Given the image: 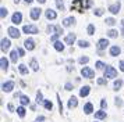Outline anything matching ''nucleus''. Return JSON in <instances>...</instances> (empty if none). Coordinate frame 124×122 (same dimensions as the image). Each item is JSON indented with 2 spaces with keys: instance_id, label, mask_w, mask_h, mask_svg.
Here are the masks:
<instances>
[{
  "instance_id": "nucleus-1",
  "label": "nucleus",
  "mask_w": 124,
  "mask_h": 122,
  "mask_svg": "<svg viewBox=\"0 0 124 122\" xmlns=\"http://www.w3.org/2000/svg\"><path fill=\"white\" fill-rule=\"evenodd\" d=\"M81 75L84 78H88V79H91V78L95 76V71L93 69H91L89 67H84L82 69H81Z\"/></svg>"
},
{
  "instance_id": "nucleus-2",
  "label": "nucleus",
  "mask_w": 124,
  "mask_h": 122,
  "mask_svg": "<svg viewBox=\"0 0 124 122\" xmlns=\"http://www.w3.org/2000/svg\"><path fill=\"white\" fill-rule=\"evenodd\" d=\"M23 32L24 33H32V35H36V33L39 32V29L36 25H25L23 28Z\"/></svg>"
},
{
  "instance_id": "nucleus-3",
  "label": "nucleus",
  "mask_w": 124,
  "mask_h": 122,
  "mask_svg": "<svg viewBox=\"0 0 124 122\" xmlns=\"http://www.w3.org/2000/svg\"><path fill=\"white\" fill-rule=\"evenodd\" d=\"M116 76H117V71L113 67L107 65L106 69H105V78H116Z\"/></svg>"
},
{
  "instance_id": "nucleus-4",
  "label": "nucleus",
  "mask_w": 124,
  "mask_h": 122,
  "mask_svg": "<svg viewBox=\"0 0 124 122\" xmlns=\"http://www.w3.org/2000/svg\"><path fill=\"white\" fill-rule=\"evenodd\" d=\"M81 3H82V0H74L73 4H71V10H77V11H79V13H84L85 7H82Z\"/></svg>"
},
{
  "instance_id": "nucleus-5",
  "label": "nucleus",
  "mask_w": 124,
  "mask_h": 122,
  "mask_svg": "<svg viewBox=\"0 0 124 122\" xmlns=\"http://www.w3.org/2000/svg\"><path fill=\"white\" fill-rule=\"evenodd\" d=\"M7 32H8V35H10V38H14V39H18V38H20V35H21L17 28H13V27L8 28V29H7Z\"/></svg>"
},
{
  "instance_id": "nucleus-6",
  "label": "nucleus",
  "mask_w": 124,
  "mask_h": 122,
  "mask_svg": "<svg viewBox=\"0 0 124 122\" xmlns=\"http://www.w3.org/2000/svg\"><path fill=\"white\" fill-rule=\"evenodd\" d=\"M21 21H23V14L21 13H14L11 17V22L13 24H16V25H18V24H21Z\"/></svg>"
},
{
  "instance_id": "nucleus-7",
  "label": "nucleus",
  "mask_w": 124,
  "mask_h": 122,
  "mask_svg": "<svg viewBox=\"0 0 124 122\" xmlns=\"http://www.w3.org/2000/svg\"><path fill=\"white\" fill-rule=\"evenodd\" d=\"M13 88H14V82L13 81H8V82H4L3 85H1V89H3V92H6V93H8V92H11Z\"/></svg>"
},
{
  "instance_id": "nucleus-8",
  "label": "nucleus",
  "mask_w": 124,
  "mask_h": 122,
  "mask_svg": "<svg viewBox=\"0 0 124 122\" xmlns=\"http://www.w3.org/2000/svg\"><path fill=\"white\" fill-rule=\"evenodd\" d=\"M10 46H11V43H10V39H1V51L3 53H6L7 50L10 49Z\"/></svg>"
},
{
  "instance_id": "nucleus-9",
  "label": "nucleus",
  "mask_w": 124,
  "mask_h": 122,
  "mask_svg": "<svg viewBox=\"0 0 124 122\" xmlns=\"http://www.w3.org/2000/svg\"><path fill=\"white\" fill-rule=\"evenodd\" d=\"M40 13H42V10H40V8H32V10H31V13H29V15H31V18H32V20H39Z\"/></svg>"
},
{
  "instance_id": "nucleus-10",
  "label": "nucleus",
  "mask_w": 124,
  "mask_h": 122,
  "mask_svg": "<svg viewBox=\"0 0 124 122\" xmlns=\"http://www.w3.org/2000/svg\"><path fill=\"white\" fill-rule=\"evenodd\" d=\"M107 46H109V40H107V39H101V40L98 42V49H99V51L105 50Z\"/></svg>"
},
{
  "instance_id": "nucleus-11",
  "label": "nucleus",
  "mask_w": 124,
  "mask_h": 122,
  "mask_svg": "<svg viewBox=\"0 0 124 122\" xmlns=\"http://www.w3.org/2000/svg\"><path fill=\"white\" fill-rule=\"evenodd\" d=\"M24 46H25V49L27 50H34L35 49V42L31 38H28L25 42H24Z\"/></svg>"
},
{
  "instance_id": "nucleus-12",
  "label": "nucleus",
  "mask_w": 124,
  "mask_h": 122,
  "mask_svg": "<svg viewBox=\"0 0 124 122\" xmlns=\"http://www.w3.org/2000/svg\"><path fill=\"white\" fill-rule=\"evenodd\" d=\"M45 15H46V18H47V20H56V18H57L56 11L50 10V8H47V10L45 11Z\"/></svg>"
},
{
  "instance_id": "nucleus-13",
  "label": "nucleus",
  "mask_w": 124,
  "mask_h": 122,
  "mask_svg": "<svg viewBox=\"0 0 124 122\" xmlns=\"http://www.w3.org/2000/svg\"><path fill=\"white\" fill-rule=\"evenodd\" d=\"M74 42H75V33H68L64 38V43L66 44H73Z\"/></svg>"
},
{
  "instance_id": "nucleus-14",
  "label": "nucleus",
  "mask_w": 124,
  "mask_h": 122,
  "mask_svg": "<svg viewBox=\"0 0 124 122\" xmlns=\"http://www.w3.org/2000/svg\"><path fill=\"white\" fill-rule=\"evenodd\" d=\"M109 11H110L112 14H117L118 11H120V3H114V4H110V6H109Z\"/></svg>"
},
{
  "instance_id": "nucleus-15",
  "label": "nucleus",
  "mask_w": 124,
  "mask_h": 122,
  "mask_svg": "<svg viewBox=\"0 0 124 122\" xmlns=\"http://www.w3.org/2000/svg\"><path fill=\"white\" fill-rule=\"evenodd\" d=\"M120 53H121V49H120L118 46H112V47H110V55H112V57H116V55H118Z\"/></svg>"
},
{
  "instance_id": "nucleus-16",
  "label": "nucleus",
  "mask_w": 124,
  "mask_h": 122,
  "mask_svg": "<svg viewBox=\"0 0 124 122\" xmlns=\"http://www.w3.org/2000/svg\"><path fill=\"white\" fill-rule=\"evenodd\" d=\"M89 92H91L89 86H84V88H81V90H79V96H81V97H86V96L89 94Z\"/></svg>"
},
{
  "instance_id": "nucleus-17",
  "label": "nucleus",
  "mask_w": 124,
  "mask_h": 122,
  "mask_svg": "<svg viewBox=\"0 0 124 122\" xmlns=\"http://www.w3.org/2000/svg\"><path fill=\"white\" fill-rule=\"evenodd\" d=\"M0 65H1V69L3 71H7L8 69V61L6 60V57H1L0 58Z\"/></svg>"
},
{
  "instance_id": "nucleus-18",
  "label": "nucleus",
  "mask_w": 124,
  "mask_h": 122,
  "mask_svg": "<svg viewBox=\"0 0 124 122\" xmlns=\"http://www.w3.org/2000/svg\"><path fill=\"white\" fill-rule=\"evenodd\" d=\"M74 22H75V18H74V17H68V18H66V20L63 21V25H64V27H71Z\"/></svg>"
},
{
  "instance_id": "nucleus-19",
  "label": "nucleus",
  "mask_w": 124,
  "mask_h": 122,
  "mask_svg": "<svg viewBox=\"0 0 124 122\" xmlns=\"http://www.w3.org/2000/svg\"><path fill=\"white\" fill-rule=\"evenodd\" d=\"M92 111H93V107H92V103H86V104L84 105V112L85 114H92Z\"/></svg>"
},
{
  "instance_id": "nucleus-20",
  "label": "nucleus",
  "mask_w": 124,
  "mask_h": 122,
  "mask_svg": "<svg viewBox=\"0 0 124 122\" xmlns=\"http://www.w3.org/2000/svg\"><path fill=\"white\" fill-rule=\"evenodd\" d=\"M20 57V53H18V49L17 50H13L11 54H10V60L13 61V62H17V58Z\"/></svg>"
},
{
  "instance_id": "nucleus-21",
  "label": "nucleus",
  "mask_w": 124,
  "mask_h": 122,
  "mask_svg": "<svg viewBox=\"0 0 124 122\" xmlns=\"http://www.w3.org/2000/svg\"><path fill=\"white\" fill-rule=\"evenodd\" d=\"M77 104H78V100H77V97H71V99L68 100V108H74V107H77Z\"/></svg>"
},
{
  "instance_id": "nucleus-22",
  "label": "nucleus",
  "mask_w": 124,
  "mask_h": 122,
  "mask_svg": "<svg viewBox=\"0 0 124 122\" xmlns=\"http://www.w3.org/2000/svg\"><path fill=\"white\" fill-rule=\"evenodd\" d=\"M95 118H98V119H103V118H106V111H98V112H95Z\"/></svg>"
},
{
  "instance_id": "nucleus-23",
  "label": "nucleus",
  "mask_w": 124,
  "mask_h": 122,
  "mask_svg": "<svg viewBox=\"0 0 124 122\" xmlns=\"http://www.w3.org/2000/svg\"><path fill=\"white\" fill-rule=\"evenodd\" d=\"M54 49H56L57 51H63V50H64V44L57 40V42H54Z\"/></svg>"
},
{
  "instance_id": "nucleus-24",
  "label": "nucleus",
  "mask_w": 124,
  "mask_h": 122,
  "mask_svg": "<svg viewBox=\"0 0 124 122\" xmlns=\"http://www.w3.org/2000/svg\"><path fill=\"white\" fill-rule=\"evenodd\" d=\"M29 65L32 67V69H34V71H38V69H39V64H38V61L35 60V58L31 60V64H29Z\"/></svg>"
},
{
  "instance_id": "nucleus-25",
  "label": "nucleus",
  "mask_w": 124,
  "mask_h": 122,
  "mask_svg": "<svg viewBox=\"0 0 124 122\" xmlns=\"http://www.w3.org/2000/svg\"><path fill=\"white\" fill-rule=\"evenodd\" d=\"M18 69H20V72H21L23 75H27V74H28V68L24 65V64H20V65H18Z\"/></svg>"
},
{
  "instance_id": "nucleus-26",
  "label": "nucleus",
  "mask_w": 124,
  "mask_h": 122,
  "mask_svg": "<svg viewBox=\"0 0 124 122\" xmlns=\"http://www.w3.org/2000/svg\"><path fill=\"white\" fill-rule=\"evenodd\" d=\"M20 101H21V104H23V105H27V104H29V97H27V96H23V94H21Z\"/></svg>"
},
{
  "instance_id": "nucleus-27",
  "label": "nucleus",
  "mask_w": 124,
  "mask_h": 122,
  "mask_svg": "<svg viewBox=\"0 0 124 122\" xmlns=\"http://www.w3.org/2000/svg\"><path fill=\"white\" fill-rule=\"evenodd\" d=\"M43 105H45L46 110H49V111L53 108V104H52V101H49V100H45V101H43Z\"/></svg>"
},
{
  "instance_id": "nucleus-28",
  "label": "nucleus",
  "mask_w": 124,
  "mask_h": 122,
  "mask_svg": "<svg viewBox=\"0 0 124 122\" xmlns=\"http://www.w3.org/2000/svg\"><path fill=\"white\" fill-rule=\"evenodd\" d=\"M17 112H18V115L21 116V118H24V116H25V108H24L23 105L17 108Z\"/></svg>"
},
{
  "instance_id": "nucleus-29",
  "label": "nucleus",
  "mask_w": 124,
  "mask_h": 122,
  "mask_svg": "<svg viewBox=\"0 0 124 122\" xmlns=\"http://www.w3.org/2000/svg\"><path fill=\"white\" fill-rule=\"evenodd\" d=\"M56 6L59 10L64 11V3H63V0H56Z\"/></svg>"
},
{
  "instance_id": "nucleus-30",
  "label": "nucleus",
  "mask_w": 124,
  "mask_h": 122,
  "mask_svg": "<svg viewBox=\"0 0 124 122\" xmlns=\"http://www.w3.org/2000/svg\"><path fill=\"white\" fill-rule=\"evenodd\" d=\"M117 31H116V29H110V31H109V32H107V36H109V38H116V36H117Z\"/></svg>"
},
{
  "instance_id": "nucleus-31",
  "label": "nucleus",
  "mask_w": 124,
  "mask_h": 122,
  "mask_svg": "<svg viewBox=\"0 0 124 122\" xmlns=\"http://www.w3.org/2000/svg\"><path fill=\"white\" fill-rule=\"evenodd\" d=\"M106 25H109V27H113V25H114V24H116V20H114V18H106Z\"/></svg>"
},
{
  "instance_id": "nucleus-32",
  "label": "nucleus",
  "mask_w": 124,
  "mask_h": 122,
  "mask_svg": "<svg viewBox=\"0 0 124 122\" xmlns=\"http://www.w3.org/2000/svg\"><path fill=\"white\" fill-rule=\"evenodd\" d=\"M78 46L79 47H89V43L86 40H78Z\"/></svg>"
},
{
  "instance_id": "nucleus-33",
  "label": "nucleus",
  "mask_w": 124,
  "mask_h": 122,
  "mask_svg": "<svg viewBox=\"0 0 124 122\" xmlns=\"http://www.w3.org/2000/svg\"><path fill=\"white\" fill-rule=\"evenodd\" d=\"M121 85H123V82H121L120 79H117V81H114V83H113V86H114V89H116V90L121 88Z\"/></svg>"
},
{
  "instance_id": "nucleus-34",
  "label": "nucleus",
  "mask_w": 124,
  "mask_h": 122,
  "mask_svg": "<svg viewBox=\"0 0 124 122\" xmlns=\"http://www.w3.org/2000/svg\"><path fill=\"white\" fill-rule=\"evenodd\" d=\"M86 31H88V35H93V33H95V27H93L92 24H89Z\"/></svg>"
},
{
  "instance_id": "nucleus-35",
  "label": "nucleus",
  "mask_w": 124,
  "mask_h": 122,
  "mask_svg": "<svg viewBox=\"0 0 124 122\" xmlns=\"http://www.w3.org/2000/svg\"><path fill=\"white\" fill-rule=\"evenodd\" d=\"M0 17H1V18L7 17V8H4V7H1V8H0Z\"/></svg>"
},
{
  "instance_id": "nucleus-36",
  "label": "nucleus",
  "mask_w": 124,
  "mask_h": 122,
  "mask_svg": "<svg viewBox=\"0 0 124 122\" xmlns=\"http://www.w3.org/2000/svg\"><path fill=\"white\" fill-rule=\"evenodd\" d=\"M88 61H89V58H88V57H79L78 62H79V64H86Z\"/></svg>"
},
{
  "instance_id": "nucleus-37",
  "label": "nucleus",
  "mask_w": 124,
  "mask_h": 122,
  "mask_svg": "<svg viewBox=\"0 0 124 122\" xmlns=\"http://www.w3.org/2000/svg\"><path fill=\"white\" fill-rule=\"evenodd\" d=\"M95 65H96V68H98V69H103V67H106L103 62H102V61H96Z\"/></svg>"
},
{
  "instance_id": "nucleus-38",
  "label": "nucleus",
  "mask_w": 124,
  "mask_h": 122,
  "mask_svg": "<svg viewBox=\"0 0 124 122\" xmlns=\"http://www.w3.org/2000/svg\"><path fill=\"white\" fill-rule=\"evenodd\" d=\"M106 79L107 78H99L96 82H98V85H105V83H106Z\"/></svg>"
},
{
  "instance_id": "nucleus-39",
  "label": "nucleus",
  "mask_w": 124,
  "mask_h": 122,
  "mask_svg": "<svg viewBox=\"0 0 124 122\" xmlns=\"http://www.w3.org/2000/svg\"><path fill=\"white\" fill-rule=\"evenodd\" d=\"M36 101H38V103H40V101H42V93H40V92H38V93H36Z\"/></svg>"
},
{
  "instance_id": "nucleus-40",
  "label": "nucleus",
  "mask_w": 124,
  "mask_h": 122,
  "mask_svg": "<svg viewBox=\"0 0 124 122\" xmlns=\"http://www.w3.org/2000/svg\"><path fill=\"white\" fill-rule=\"evenodd\" d=\"M95 14L98 17H101L102 14H103V10H102V8H98V10H95Z\"/></svg>"
},
{
  "instance_id": "nucleus-41",
  "label": "nucleus",
  "mask_w": 124,
  "mask_h": 122,
  "mask_svg": "<svg viewBox=\"0 0 124 122\" xmlns=\"http://www.w3.org/2000/svg\"><path fill=\"white\" fill-rule=\"evenodd\" d=\"M101 107H102V110H103V108H106V107H107L106 100H102V101H101Z\"/></svg>"
},
{
  "instance_id": "nucleus-42",
  "label": "nucleus",
  "mask_w": 124,
  "mask_h": 122,
  "mask_svg": "<svg viewBox=\"0 0 124 122\" xmlns=\"http://www.w3.org/2000/svg\"><path fill=\"white\" fill-rule=\"evenodd\" d=\"M59 36H60V35H57V33H54V35H53V36L50 38V40H52V42H57V38H59Z\"/></svg>"
},
{
  "instance_id": "nucleus-43",
  "label": "nucleus",
  "mask_w": 124,
  "mask_h": 122,
  "mask_svg": "<svg viewBox=\"0 0 124 122\" xmlns=\"http://www.w3.org/2000/svg\"><path fill=\"white\" fill-rule=\"evenodd\" d=\"M66 90H73V85H71L70 82L66 83Z\"/></svg>"
},
{
  "instance_id": "nucleus-44",
  "label": "nucleus",
  "mask_w": 124,
  "mask_h": 122,
  "mask_svg": "<svg viewBox=\"0 0 124 122\" xmlns=\"http://www.w3.org/2000/svg\"><path fill=\"white\" fill-rule=\"evenodd\" d=\"M114 103H116V105H117V107H120V105L123 104V103H121V99H120V97H117V99H116V101H114Z\"/></svg>"
},
{
  "instance_id": "nucleus-45",
  "label": "nucleus",
  "mask_w": 124,
  "mask_h": 122,
  "mask_svg": "<svg viewBox=\"0 0 124 122\" xmlns=\"http://www.w3.org/2000/svg\"><path fill=\"white\" fill-rule=\"evenodd\" d=\"M118 67H120V71H123V72H124V60H123V61H120Z\"/></svg>"
},
{
  "instance_id": "nucleus-46",
  "label": "nucleus",
  "mask_w": 124,
  "mask_h": 122,
  "mask_svg": "<svg viewBox=\"0 0 124 122\" xmlns=\"http://www.w3.org/2000/svg\"><path fill=\"white\" fill-rule=\"evenodd\" d=\"M92 6V0H86V4H85V8H89Z\"/></svg>"
},
{
  "instance_id": "nucleus-47",
  "label": "nucleus",
  "mask_w": 124,
  "mask_h": 122,
  "mask_svg": "<svg viewBox=\"0 0 124 122\" xmlns=\"http://www.w3.org/2000/svg\"><path fill=\"white\" fill-rule=\"evenodd\" d=\"M18 53H20V57H24V54H25L23 49H18Z\"/></svg>"
},
{
  "instance_id": "nucleus-48",
  "label": "nucleus",
  "mask_w": 124,
  "mask_h": 122,
  "mask_svg": "<svg viewBox=\"0 0 124 122\" xmlns=\"http://www.w3.org/2000/svg\"><path fill=\"white\" fill-rule=\"evenodd\" d=\"M8 110H10V111H14V107H13V104H8Z\"/></svg>"
},
{
  "instance_id": "nucleus-49",
  "label": "nucleus",
  "mask_w": 124,
  "mask_h": 122,
  "mask_svg": "<svg viewBox=\"0 0 124 122\" xmlns=\"http://www.w3.org/2000/svg\"><path fill=\"white\" fill-rule=\"evenodd\" d=\"M39 121H45V116H39V118H38V122Z\"/></svg>"
},
{
  "instance_id": "nucleus-50",
  "label": "nucleus",
  "mask_w": 124,
  "mask_h": 122,
  "mask_svg": "<svg viewBox=\"0 0 124 122\" xmlns=\"http://www.w3.org/2000/svg\"><path fill=\"white\" fill-rule=\"evenodd\" d=\"M36 1H39V3H42V4H43V3H46V0H36Z\"/></svg>"
},
{
  "instance_id": "nucleus-51",
  "label": "nucleus",
  "mask_w": 124,
  "mask_h": 122,
  "mask_svg": "<svg viewBox=\"0 0 124 122\" xmlns=\"http://www.w3.org/2000/svg\"><path fill=\"white\" fill-rule=\"evenodd\" d=\"M32 1H34V0H25V3H28V4L29 3H32Z\"/></svg>"
},
{
  "instance_id": "nucleus-52",
  "label": "nucleus",
  "mask_w": 124,
  "mask_h": 122,
  "mask_svg": "<svg viewBox=\"0 0 124 122\" xmlns=\"http://www.w3.org/2000/svg\"><path fill=\"white\" fill-rule=\"evenodd\" d=\"M121 35L124 36V27H123V29H121Z\"/></svg>"
},
{
  "instance_id": "nucleus-53",
  "label": "nucleus",
  "mask_w": 124,
  "mask_h": 122,
  "mask_svg": "<svg viewBox=\"0 0 124 122\" xmlns=\"http://www.w3.org/2000/svg\"><path fill=\"white\" fill-rule=\"evenodd\" d=\"M121 24H123V27H124V20H123V21H121Z\"/></svg>"
}]
</instances>
